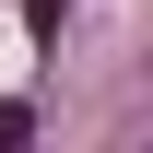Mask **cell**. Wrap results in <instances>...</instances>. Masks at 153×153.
Listing matches in <instances>:
<instances>
[{
    "label": "cell",
    "instance_id": "1",
    "mask_svg": "<svg viewBox=\"0 0 153 153\" xmlns=\"http://www.w3.org/2000/svg\"><path fill=\"white\" fill-rule=\"evenodd\" d=\"M24 24H36V36H59V24H71V0H24Z\"/></svg>",
    "mask_w": 153,
    "mask_h": 153
}]
</instances>
